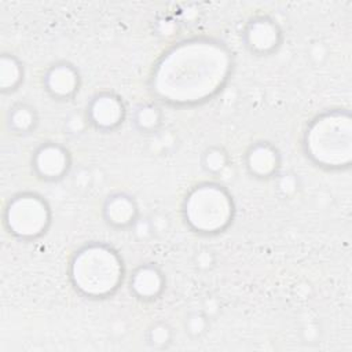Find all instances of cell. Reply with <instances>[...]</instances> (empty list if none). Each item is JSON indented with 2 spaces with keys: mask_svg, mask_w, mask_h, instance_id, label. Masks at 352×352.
<instances>
[{
  "mask_svg": "<svg viewBox=\"0 0 352 352\" xmlns=\"http://www.w3.org/2000/svg\"><path fill=\"white\" fill-rule=\"evenodd\" d=\"M232 54L220 41L194 37L176 43L154 65L150 88L173 106L204 103L217 95L232 72Z\"/></svg>",
  "mask_w": 352,
  "mask_h": 352,
  "instance_id": "obj_1",
  "label": "cell"
},
{
  "mask_svg": "<svg viewBox=\"0 0 352 352\" xmlns=\"http://www.w3.org/2000/svg\"><path fill=\"white\" fill-rule=\"evenodd\" d=\"M124 275L125 268L120 253L100 242L80 248L69 265L73 287L88 298H106L114 294L121 286Z\"/></svg>",
  "mask_w": 352,
  "mask_h": 352,
  "instance_id": "obj_2",
  "label": "cell"
},
{
  "mask_svg": "<svg viewBox=\"0 0 352 352\" xmlns=\"http://www.w3.org/2000/svg\"><path fill=\"white\" fill-rule=\"evenodd\" d=\"M307 157L326 169L349 168L352 162V117L348 110L333 109L308 124L304 139Z\"/></svg>",
  "mask_w": 352,
  "mask_h": 352,
  "instance_id": "obj_3",
  "label": "cell"
},
{
  "mask_svg": "<svg viewBox=\"0 0 352 352\" xmlns=\"http://www.w3.org/2000/svg\"><path fill=\"white\" fill-rule=\"evenodd\" d=\"M182 212L186 224L192 231L213 235L232 223L235 205L226 187L214 182H204L186 194Z\"/></svg>",
  "mask_w": 352,
  "mask_h": 352,
  "instance_id": "obj_4",
  "label": "cell"
},
{
  "mask_svg": "<svg viewBox=\"0 0 352 352\" xmlns=\"http://www.w3.org/2000/svg\"><path fill=\"white\" fill-rule=\"evenodd\" d=\"M51 224V208L36 192L14 195L4 209V226L10 234L21 239H34L43 235Z\"/></svg>",
  "mask_w": 352,
  "mask_h": 352,
  "instance_id": "obj_5",
  "label": "cell"
},
{
  "mask_svg": "<svg viewBox=\"0 0 352 352\" xmlns=\"http://www.w3.org/2000/svg\"><path fill=\"white\" fill-rule=\"evenodd\" d=\"M72 158L66 147L59 143L48 142L36 148L32 158L34 173L43 180H59L70 169Z\"/></svg>",
  "mask_w": 352,
  "mask_h": 352,
  "instance_id": "obj_6",
  "label": "cell"
},
{
  "mask_svg": "<svg viewBox=\"0 0 352 352\" xmlns=\"http://www.w3.org/2000/svg\"><path fill=\"white\" fill-rule=\"evenodd\" d=\"M85 113L89 124L96 129L111 131L122 124L126 110L118 95L113 92H100L91 99Z\"/></svg>",
  "mask_w": 352,
  "mask_h": 352,
  "instance_id": "obj_7",
  "label": "cell"
},
{
  "mask_svg": "<svg viewBox=\"0 0 352 352\" xmlns=\"http://www.w3.org/2000/svg\"><path fill=\"white\" fill-rule=\"evenodd\" d=\"M246 47L257 55H268L278 50L282 43V30L270 16H256L245 28Z\"/></svg>",
  "mask_w": 352,
  "mask_h": 352,
  "instance_id": "obj_8",
  "label": "cell"
},
{
  "mask_svg": "<svg viewBox=\"0 0 352 352\" xmlns=\"http://www.w3.org/2000/svg\"><path fill=\"white\" fill-rule=\"evenodd\" d=\"M45 91L59 100L70 99L80 87V76L77 69L67 62H58L48 67L43 78Z\"/></svg>",
  "mask_w": 352,
  "mask_h": 352,
  "instance_id": "obj_9",
  "label": "cell"
},
{
  "mask_svg": "<svg viewBox=\"0 0 352 352\" xmlns=\"http://www.w3.org/2000/svg\"><path fill=\"white\" fill-rule=\"evenodd\" d=\"M102 214L109 226L114 228H128L139 219V209L129 194L114 192L106 198Z\"/></svg>",
  "mask_w": 352,
  "mask_h": 352,
  "instance_id": "obj_10",
  "label": "cell"
},
{
  "mask_svg": "<svg viewBox=\"0 0 352 352\" xmlns=\"http://www.w3.org/2000/svg\"><path fill=\"white\" fill-rule=\"evenodd\" d=\"M129 286L138 298L155 300L165 289V276L155 264H142L131 275Z\"/></svg>",
  "mask_w": 352,
  "mask_h": 352,
  "instance_id": "obj_11",
  "label": "cell"
},
{
  "mask_svg": "<svg viewBox=\"0 0 352 352\" xmlns=\"http://www.w3.org/2000/svg\"><path fill=\"white\" fill-rule=\"evenodd\" d=\"M280 165V155L275 146L268 142H257L246 153V168L258 179H268L276 175Z\"/></svg>",
  "mask_w": 352,
  "mask_h": 352,
  "instance_id": "obj_12",
  "label": "cell"
},
{
  "mask_svg": "<svg viewBox=\"0 0 352 352\" xmlns=\"http://www.w3.org/2000/svg\"><path fill=\"white\" fill-rule=\"evenodd\" d=\"M7 124L15 133H29L37 125V113L30 104L16 103L8 110Z\"/></svg>",
  "mask_w": 352,
  "mask_h": 352,
  "instance_id": "obj_13",
  "label": "cell"
},
{
  "mask_svg": "<svg viewBox=\"0 0 352 352\" xmlns=\"http://www.w3.org/2000/svg\"><path fill=\"white\" fill-rule=\"evenodd\" d=\"M23 80V66L18 58L11 54L0 56V89L3 92L14 91Z\"/></svg>",
  "mask_w": 352,
  "mask_h": 352,
  "instance_id": "obj_14",
  "label": "cell"
},
{
  "mask_svg": "<svg viewBox=\"0 0 352 352\" xmlns=\"http://www.w3.org/2000/svg\"><path fill=\"white\" fill-rule=\"evenodd\" d=\"M133 122L142 132H154L162 124V111L154 103H143L136 109Z\"/></svg>",
  "mask_w": 352,
  "mask_h": 352,
  "instance_id": "obj_15",
  "label": "cell"
},
{
  "mask_svg": "<svg viewBox=\"0 0 352 352\" xmlns=\"http://www.w3.org/2000/svg\"><path fill=\"white\" fill-rule=\"evenodd\" d=\"M228 165V154L217 146L208 147L202 155V166L210 175L221 173Z\"/></svg>",
  "mask_w": 352,
  "mask_h": 352,
  "instance_id": "obj_16",
  "label": "cell"
},
{
  "mask_svg": "<svg viewBox=\"0 0 352 352\" xmlns=\"http://www.w3.org/2000/svg\"><path fill=\"white\" fill-rule=\"evenodd\" d=\"M173 331L165 322L154 323L147 331V342L154 348H165L172 342Z\"/></svg>",
  "mask_w": 352,
  "mask_h": 352,
  "instance_id": "obj_17",
  "label": "cell"
},
{
  "mask_svg": "<svg viewBox=\"0 0 352 352\" xmlns=\"http://www.w3.org/2000/svg\"><path fill=\"white\" fill-rule=\"evenodd\" d=\"M209 327V318L205 312L194 311L191 312L184 322V329L191 337H201L206 333Z\"/></svg>",
  "mask_w": 352,
  "mask_h": 352,
  "instance_id": "obj_18",
  "label": "cell"
},
{
  "mask_svg": "<svg viewBox=\"0 0 352 352\" xmlns=\"http://www.w3.org/2000/svg\"><path fill=\"white\" fill-rule=\"evenodd\" d=\"M67 128L73 132V133H80L84 131L85 125L89 124L87 113L81 114V113H73L69 118H67Z\"/></svg>",
  "mask_w": 352,
  "mask_h": 352,
  "instance_id": "obj_19",
  "label": "cell"
},
{
  "mask_svg": "<svg viewBox=\"0 0 352 352\" xmlns=\"http://www.w3.org/2000/svg\"><path fill=\"white\" fill-rule=\"evenodd\" d=\"M278 188L280 190V192L283 195L293 194L297 190V180H296L294 175H292V173L282 175V177H279V180H278Z\"/></svg>",
  "mask_w": 352,
  "mask_h": 352,
  "instance_id": "obj_20",
  "label": "cell"
}]
</instances>
